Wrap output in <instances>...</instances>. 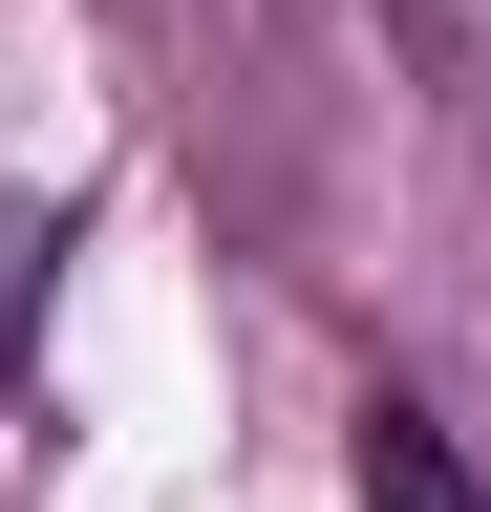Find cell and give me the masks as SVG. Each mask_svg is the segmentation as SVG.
Listing matches in <instances>:
<instances>
[{"label":"cell","mask_w":491,"mask_h":512,"mask_svg":"<svg viewBox=\"0 0 491 512\" xmlns=\"http://www.w3.org/2000/svg\"><path fill=\"white\" fill-rule=\"evenodd\" d=\"M363 512H491V491H470V448L427 406H363Z\"/></svg>","instance_id":"cell-1"},{"label":"cell","mask_w":491,"mask_h":512,"mask_svg":"<svg viewBox=\"0 0 491 512\" xmlns=\"http://www.w3.org/2000/svg\"><path fill=\"white\" fill-rule=\"evenodd\" d=\"M43 278H65V192H0V384L43 342Z\"/></svg>","instance_id":"cell-2"},{"label":"cell","mask_w":491,"mask_h":512,"mask_svg":"<svg viewBox=\"0 0 491 512\" xmlns=\"http://www.w3.org/2000/svg\"><path fill=\"white\" fill-rule=\"evenodd\" d=\"M406 22H427V43H449V64H470V86H491V0H406Z\"/></svg>","instance_id":"cell-3"}]
</instances>
